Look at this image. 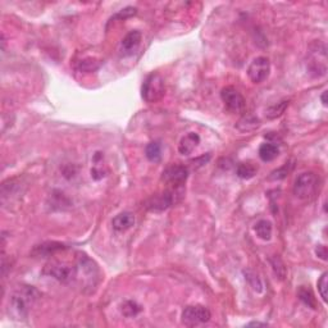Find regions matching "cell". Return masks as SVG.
<instances>
[{"label": "cell", "mask_w": 328, "mask_h": 328, "mask_svg": "<svg viewBox=\"0 0 328 328\" xmlns=\"http://www.w3.org/2000/svg\"><path fill=\"white\" fill-rule=\"evenodd\" d=\"M39 297V292L32 286H20L9 299V311L16 319H25L30 309Z\"/></svg>", "instance_id": "6da1fadb"}, {"label": "cell", "mask_w": 328, "mask_h": 328, "mask_svg": "<svg viewBox=\"0 0 328 328\" xmlns=\"http://www.w3.org/2000/svg\"><path fill=\"white\" fill-rule=\"evenodd\" d=\"M99 280V269L96 264L85 254H80L77 264L74 266V281H78L85 287H95Z\"/></svg>", "instance_id": "7a4b0ae2"}, {"label": "cell", "mask_w": 328, "mask_h": 328, "mask_svg": "<svg viewBox=\"0 0 328 328\" xmlns=\"http://www.w3.org/2000/svg\"><path fill=\"white\" fill-rule=\"evenodd\" d=\"M164 91H166L164 80L158 73L149 74L141 87V95L146 103H157L158 100L163 97Z\"/></svg>", "instance_id": "3957f363"}, {"label": "cell", "mask_w": 328, "mask_h": 328, "mask_svg": "<svg viewBox=\"0 0 328 328\" xmlns=\"http://www.w3.org/2000/svg\"><path fill=\"white\" fill-rule=\"evenodd\" d=\"M318 178L313 172H304L299 174V177L294 183V195L299 199H310L317 190Z\"/></svg>", "instance_id": "277c9868"}, {"label": "cell", "mask_w": 328, "mask_h": 328, "mask_svg": "<svg viewBox=\"0 0 328 328\" xmlns=\"http://www.w3.org/2000/svg\"><path fill=\"white\" fill-rule=\"evenodd\" d=\"M211 314L208 308L201 305H191L186 306L182 311V323L188 327L192 325H199L203 323L209 322Z\"/></svg>", "instance_id": "5b68a950"}, {"label": "cell", "mask_w": 328, "mask_h": 328, "mask_svg": "<svg viewBox=\"0 0 328 328\" xmlns=\"http://www.w3.org/2000/svg\"><path fill=\"white\" fill-rule=\"evenodd\" d=\"M45 272L49 276L54 277L55 280H58L59 282L68 283L71 281H74V267L69 266L64 262H55L49 263L48 266L45 267Z\"/></svg>", "instance_id": "8992f818"}, {"label": "cell", "mask_w": 328, "mask_h": 328, "mask_svg": "<svg viewBox=\"0 0 328 328\" xmlns=\"http://www.w3.org/2000/svg\"><path fill=\"white\" fill-rule=\"evenodd\" d=\"M221 97H222L223 103H225L227 111L231 113H240L245 108V99L239 90H236L234 86H227L223 87L221 91Z\"/></svg>", "instance_id": "52a82bcc"}, {"label": "cell", "mask_w": 328, "mask_h": 328, "mask_svg": "<svg viewBox=\"0 0 328 328\" xmlns=\"http://www.w3.org/2000/svg\"><path fill=\"white\" fill-rule=\"evenodd\" d=\"M187 167L182 166V164H172V166L167 167L163 171L162 180L166 183H168V185L174 186V187H180L187 180Z\"/></svg>", "instance_id": "ba28073f"}, {"label": "cell", "mask_w": 328, "mask_h": 328, "mask_svg": "<svg viewBox=\"0 0 328 328\" xmlns=\"http://www.w3.org/2000/svg\"><path fill=\"white\" fill-rule=\"evenodd\" d=\"M271 71L269 60L264 57L255 58L248 68V76L254 83H260L268 77Z\"/></svg>", "instance_id": "9c48e42d"}, {"label": "cell", "mask_w": 328, "mask_h": 328, "mask_svg": "<svg viewBox=\"0 0 328 328\" xmlns=\"http://www.w3.org/2000/svg\"><path fill=\"white\" fill-rule=\"evenodd\" d=\"M176 201V191H163L160 194L153 195L150 199L146 201V209L153 211H162L166 210L167 208L173 205Z\"/></svg>", "instance_id": "30bf717a"}, {"label": "cell", "mask_w": 328, "mask_h": 328, "mask_svg": "<svg viewBox=\"0 0 328 328\" xmlns=\"http://www.w3.org/2000/svg\"><path fill=\"white\" fill-rule=\"evenodd\" d=\"M141 39H143V35H141L140 31L137 30H134V31L129 32L123 37L122 44H121V49H122V53L125 55H130L139 48L141 43Z\"/></svg>", "instance_id": "8fae6325"}, {"label": "cell", "mask_w": 328, "mask_h": 328, "mask_svg": "<svg viewBox=\"0 0 328 328\" xmlns=\"http://www.w3.org/2000/svg\"><path fill=\"white\" fill-rule=\"evenodd\" d=\"M64 249H67V246L63 245V244L49 241V243H44L35 246L34 250L31 251V254L35 255V257H50V255H54L55 253L64 250Z\"/></svg>", "instance_id": "7c38bea8"}, {"label": "cell", "mask_w": 328, "mask_h": 328, "mask_svg": "<svg viewBox=\"0 0 328 328\" xmlns=\"http://www.w3.org/2000/svg\"><path fill=\"white\" fill-rule=\"evenodd\" d=\"M113 229L118 232H125L127 230L132 229L135 225V215L130 211H123V213L117 214L113 221H112Z\"/></svg>", "instance_id": "4fadbf2b"}, {"label": "cell", "mask_w": 328, "mask_h": 328, "mask_svg": "<svg viewBox=\"0 0 328 328\" xmlns=\"http://www.w3.org/2000/svg\"><path fill=\"white\" fill-rule=\"evenodd\" d=\"M200 143V136L196 132H188L185 137H182V140L178 144V151L182 155L191 154Z\"/></svg>", "instance_id": "5bb4252c"}, {"label": "cell", "mask_w": 328, "mask_h": 328, "mask_svg": "<svg viewBox=\"0 0 328 328\" xmlns=\"http://www.w3.org/2000/svg\"><path fill=\"white\" fill-rule=\"evenodd\" d=\"M280 154V149L276 144L266 143L262 144L259 148V157L263 162H272L273 159H276Z\"/></svg>", "instance_id": "9a60e30c"}, {"label": "cell", "mask_w": 328, "mask_h": 328, "mask_svg": "<svg viewBox=\"0 0 328 328\" xmlns=\"http://www.w3.org/2000/svg\"><path fill=\"white\" fill-rule=\"evenodd\" d=\"M272 223L267 220H262L255 225V232H257V236L259 239L264 240V241H268L272 237Z\"/></svg>", "instance_id": "2e32d148"}, {"label": "cell", "mask_w": 328, "mask_h": 328, "mask_svg": "<svg viewBox=\"0 0 328 328\" xmlns=\"http://www.w3.org/2000/svg\"><path fill=\"white\" fill-rule=\"evenodd\" d=\"M145 155L151 163H159L162 159V146L158 141L148 144L145 149Z\"/></svg>", "instance_id": "e0dca14e"}, {"label": "cell", "mask_w": 328, "mask_h": 328, "mask_svg": "<svg viewBox=\"0 0 328 328\" xmlns=\"http://www.w3.org/2000/svg\"><path fill=\"white\" fill-rule=\"evenodd\" d=\"M258 167L254 166L253 163H241L237 167V176L243 180H250L257 174Z\"/></svg>", "instance_id": "ac0fdd59"}, {"label": "cell", "mask_w": 328, "mask_h": 328, "mask_svg": "<svg viewBox=\"0 0 328 328\" xmlns=\"http://www.w3.org/2000/svg\"><path fill=\"white\" fill-rule=\"evenodd\" d=\"M288 106V100H282L280 103L274 104V105H271L266 111V116L269 118V120H273V118L280 117L283 112L286 111V108Z\"/></svg>", "instance_id": "d6986e66"}, {"label": "cell", "mask_w": 328, "mask_h": 328, "mask_svg": "<svg viewBox=\"0 0 328 328\" xmlns=\"http://www.w3.org/2000/svg\"><path fill=\"white\" fill-rule=\"evenodd\" d=\"M297 295H299V299L301 300V301L304 302L305 305H308L309 308H311V309H315V306H317V304H315V299H314L313 292H311L309 288L301 286V287L299 288V292H297Z\"/></svg>", "instance_id": "ffe728a7"}, {"label": "cell", "mask_w": 328, "mask_h": 328, "mask_svg": "<svg viewBox=\"0 0 328 328\" xmlns=\"http://www.w3.org/2000/svg\"><path fill=\"white\" fill-rule=\"evenodd\" d=\"M141 311V306L137 304L136 301H132V300H127L122 304V314L125 317H135L137 314Z\"/></svg>", "instance_id": "44dd1931"}, {"label": "cell", "mask_w": 328, "mask_h": 328, "mask_svg": "<svg viewBox=\"0 0 328 328\" xmlns=\"http://www.w3.org/2000/svg\"><path fill=\"white\" fill-rule=\"evenodd\" d=\"M245 278L248 280V282L250 283L253 290H255V291L258 292L263 291V282L257 273H254L253 271H245Z\"/></svg>", "instance_id": "7402d4cb"}, {"label": "cell", "mask_w": 328, "mask_h": 328, "mask_svg": "<svg viewBox=\"0 0 328 328\" xmlns=\"http://www.w3.org/2000/svg\"><path fill=\"white\" fill-rule=\"evenodd\" d=\"M239 123H243V125L245 123V127H243L241 131H251V130H255L259 126V120L255 117H251V116H248V117H244Z\"/></svg>", "instance_id": "603a6c76"}, {"label": "cell", "mask_w": 328, "mask_h": 328, "mask_svg": "<svg viewBox=\"0 0 328 328\" xmlns=\"http://www.w3.org/2000/svg\"><path fill=\"white\" fill-rule=\"evenodd\" d=\"M327 273H323L320 276L319 281H318V291H319L320 297L323 299V301H327V286H328V281H327Z\"/></svg>", "instance_id": "cb8c5ba5"}, {"label": "cell", "mask_w": 328, "mask_h": 328, "mask_svg": "<svg viewBox=\"0 0 328 328\" xmlns=\"http://www.w3.org/2000/svg\"><path fill=\"white\" fill-rule=\"evenodd\" d=\"M135 15H136V8H134V7H127V8L122 9L121 12H118L117 15L112 18V20H116V18H120V20H126V18H130Z\"/></svg>", "instance_id": "d4e9b609"}, {"label": "cell", "mask_w": 328, "mask_h": 328, "mask_svg": "<svg viewBox=\"0 0 328 328\" xmlns=\"http://www.w3.org/2000/svg\"><path fill=\"white\" fill-rule=\"evenodd\" d=\"M288 166H290V164H287V163H286L283 167H281V168H278V169H276L274 172H272V174H271L272 180H282V178H285L286 176H287L288 172H290Z\"/></svg>", "instance_id": "484cf974"}, {"label": "cell", "mask_w": 328, "mask_h": 328, "mask_svg": "<svg viewBox=\"0 0 328 328\" xmlns=\"http://www.w3.org/2000/svg\"><path fill=\"white\" fill-rule=\"evenodd\" d=\"M315 254H317L322 260L327 259V249H325V246L323 245L317 246V249H315Z\"/></svg>", "instance_id": "4316f807"}, {"label": "cell", "mask_w": 328, "mask_h": 328, "mask_svg": "<svg viewBox=\"0 0 328 328\" xmlns=\"http://www.w3.org/2000/svg\"><path fill=\"white\" fill-rule=\"evenodd\" d=\"M249 327H253V325H254V327H266L267 325V323H260V322H251V323H249Z\"/></svg>", "instance_id": "83f0119b"}, {"label": "cell", "mask_w": 328, "mask_h": 328, "mask_svg": "<svg viewBox=\"0 0 328 328\" xmlns=\"http://www.w3.org/2000/svg\"><path fill=\"white\" fill-rule=\"evenodd\" d=\"M320 99H322V103L323 105H327V91H323L322 96H320Z\"/></svg>", "instance_id": "f1b7e54d"}]
</instances>
